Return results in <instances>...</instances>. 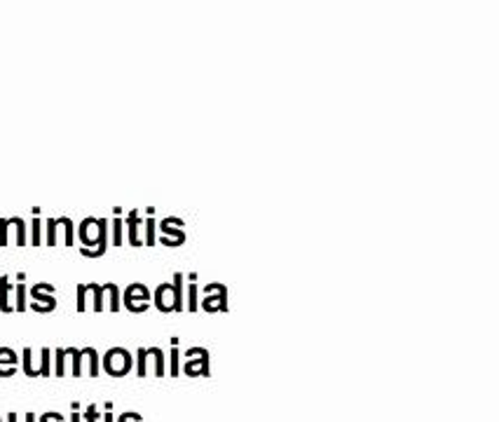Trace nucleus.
Segmentation results:
<instances>
[{"instance_id":"obj_12","label":"nucleus","mask_w":499,"mask_h":422,"mask_svg":"<svg viewBox=\"0 0 499 422\" xmlns=\"http://www.w3.org/2000/svg\"><path fill=\"white\" fill-rule=\"evenodd\" d=\"M190 287H188V296H190V303H188V307H190V312H195L197 310V284H195V274H190Z\"/></svg>"},{"instance_id":"obj_13","label":"nucleus","mask_w":499,"mask_h":422,"mask_svg":"<svg viewBox=\"0 0 499 422\" xmlns=\"http://www.w3.org/2000/svg\"><path fill=\"white\" fill-rule=\"evenodd\" d=\"M87 294H90V289H87V284H78V312H85L87 310Z\"/></svg>"},{"instance_id":"obj_19","label":"nucleus","mask_w":499,"mask_h":422,"mask_svg":"<svg viewBox=\"0 0 499 422\" xmlns=\"http://www.w3.org/2000/svg\"><path fill=\"white\" fill-rule=\"evenodd\" d=\"M23 296H26V289H23V284H19L17 287V312H21L23 307H26L23 305Z\"/></svg>"},{"instance_id":"obj_2","label":"nucleus","mask_w":499,"mask_h":422,"mask_svg":"<svg viewBox=\"0 0 499 422\" xmlns=\"http://www.w3.org/2000/svg\"><path fill=\"white\" fill-rule=\"evenodd\" d=\"M155 305L162 312H174L183 307V274L176 272L172 284H159L155 291Z\"/></svg>"},{"instance_id":"obj_20","label":"nucleus","mask_w":499,"mask_h":422,"mask_svg":"<svg viewBox=\"0 0 499 422\" xmlns=\"http://www.w3.org/2000/svg\"><path fill=\"white\" fill-rule=\"evenodd\" d=\"M7 245V218H0V247Z\"/></svg>"},{"instance_id":"obj_3","label":"nucleus","mask_w":499,"mask_h":422,"mask_svg":"<svg viewBox=\"0 0 499 422\" xmlns=\"http://www.w3.org/2000/svg\"><path fill=\"white\" fill-rule=\"evenodd\" d=\"M103 369H106V373H110V376H125V373H130L132 369V354L122 350V347H115V350L106 352V356H103Z\"/></svg>"},{"instance_id":"obj_5","label":"nucleus","mask_w":499,"mask_h":422,"mask_svg":"<svg viewBox=\"0 0 499 422\" xmlns=\"http://www.w3.org/2000/svg\"><path fill=\"white\" fill-rule=\"evenodd\" d=\"M139 223H141L139 211H132V214L125 218V225L130 228V245L132 247H141L143 245V240L139 237Z\"/></svg>"},{"instance_id":"obj_18","label":"nucleus","mask_w":499,"mask_h":422,"mask_svg":"<svg viewBox=\"0 0 499 422\" xmlns=\"http://www.w3.org/2000/svg\"><path fill=\"white\" fill-rule=\"evenodd\" d=\"M174 221H176V218H167V221H164L162 225H164V228H169V225H174ZM179 223H181V221H176V225H179ZM164 235H176V240H181V242L185 240V235H183V232H172V230H164Z\"/></svg>"},{"instance_id":"obj_24","label":"nucleus","mask_w":499,"mask_h":422,"mask_svg":"<svg viewBox=\"0 0 499 422\" xmlns=\"http://www.w3.org/2000/svg\"><path fill=\"white\" fill-rule=\"evenodd\" d=\"M87 422H96V408H94V406H90V411H87Z\"/></svg>"},{"instance_id":"obj_22","label":"nucleus","mask_w":499,"mask_h":422,"mask_svg":"<svg viewBox=\"0 0 499 422\" xmlns=\"http://www.w3.org/2000/svg\"><path fill=\"white\" fill-rule=\"evenodd\" d=\"M63 350H56V376H63Z\"/></svg>"},{"instance_id":"obj_23","label":"nucleus","mask_w":499,"mask_h":422,"mask_svg":"<svg viewBox=\"0 0 499 422\" xmlns=\"http://www.w3.org/2000/svg\"><path fill=\"white\" fill-rule=\"evenodd\" d=\"M172 373L174 376H179V350H174V354H172Z\"/></svg>"},{"instance_id":"obj_4","label":"nucleus","mask_w":499,"mask_h":422,"mask_svg":"<svg viewBox=\"0 0 499 422\" xmlns=\"http://www.w3.org/2000/svg\"><path fill=\"white\" fill-rule=\"evenodd\" d=\"M150 294L143 284H130L125 291V305L130 307L132 312H143L148 307Z\"/></svg>"},{"instance_id":"obj_7","label":"nucleus","mask_w":499,"mask_h":422,"mask_svg":"<svg viewBox=\"0 0 499 422\" xmlns=\"http://www.w3.org/2000/svg\"><path fill=\"white\" fill-rule=\"evenodd\" d=\"M103 287V296H108V307L110 312H117L120 310V291L115 284H101Z\"/></svg>"},{"instance_id":"obj_8","label":"nucleus","mask_w":499,"mask_h":422,"mask_svg":"<svg viewBox=\"0 0 499 422\" xmlns=\"http://www.w3.org/2000/svg\"><path fill=\"white\" fill-rule=\"evenodd\" d=\"M7 294H10V279L0 277V310H3V312H12V307L7 305Z\"/></svg>"},{"instance_id":"obj_16","label":"nucleus","mask_w":499,"mask_h":422,"mask_svg":"<svg viewBox=\"0 0 499 422\" xmlns=\"http://www.w3.org/2000/svg\"><path fill=\"white\" fill-rule=\"evenodd\" d=\"M31 356H33V352L23 350V371H26L28 376H38V371L33 369V364H31Z\"/></svg>"},{"instance_id":"obj_17","label":"nucleus","mask_w":499,"mask_h":422,"mask_svg":"<svg viewBox=\"0 0 499 422\" xmlns=\"http://www.w3.org/2000/svg\"><path fill=\"white\" fill-rule=\"evenodd\" d=\"M38 373L40 376H50V350H43V369Z\"/></svg>"},{"instance_id":"obj_1","label":"nucleus","mask_w":499,"mask_h":422,"mask_svg":"<svg viewBox=\"0 0 499 422\" xmlns=\"http://www.w3.org/2000/svg\"><path fill=\"white\" fill-rule=\"evenodd\" d=\"M80 242H83V256L99 258L108 247V221L106 218H85L80 223Z\"/></svg>"},{"instance_id":"obj_11","label":"nucleus","mask_w":499,"mask_h":422,"mask_svg":"<svg viewBox=\"0 0 499 422\" xmlns=\"http://www.w3.org/2000/svg\"><path fill=\"white\" fill-rule=\"evenodd\" d=\"M122 225H125L122 218H115V221H112V245L115 247H122Z\"/></svg>"},{"instance_id":"obj_14","label":"nucleus","mask_w":499,"mask_h":422,"mask_svg":"<svg viewBox=\"0 0 499 422\" xmlns=\"http://www.w3.org/2000/svg\"><path fill=\"white\" fill-rule=\"evenodd\" d=\"M47 245H56V218H47Z\"/></svg>"},{"instance_id":"obj_9","label":"nucleus","mask_w":499,"mask_h":422,"mask_svg":"<svg viewBox=\"0 0 499 422\" xmlns=\"http://www.w3.org/2000/svg\"><path fill=\"white\" fill-rule=\"evenodd\" d=\"M87 289L94 294V312L103 310V287L101 284H87Z\"/></svg>"},{"instance_id":"obj_6","label":"nucleus","mask_w":499,"mask_h":422,"mask_svg":"<svg viewBox=\"0 0 499 422\" xmlns=\"http://www.w3.org/2000/svg\"><path fill=\"white\" fill-rule=\"evenodd\" d=\"M14 371H17V356L12 350L3 347L0 350V376H12Z\"/></svg>"},{"instance_id":"obj_15","label":"nucleus","mask_w":499,"mask_h":422,"mask_svg":"<svg viewBox=\"0 0 499 422\" xmlns=\"http://www.w3.org/2000/svg\"><path fill=\"white\" fill-rule=\"evenodd\" d=\"M146 245H155V218H146Z\"/></svg>"},{"instance_id":"obj_10","label":"nucleus","mask_w":499,"mask_h":422,"mask_svg":"<svg viewBox=\"0 0 499 422\" xmlns=\"http://www.w3.org/2000/svg\"><path fill=\"white\" fill-rule=\"evenodd\" d=\"M10 223L14 225V228H17V245L23 247V245H26V225H23V221H21V218H17V216L10 218Z\"/></svg>"},{"instance_id":"obj_25","label":"nucleus","mask_w":499,"mask_h":422,"mask_svg":"<svg viewBox=\"0 0 499 422\" xmlns=\"http://www.w3.org/2000/svg\"><path fill=\"white\" fill-rule=\"evenodd\" d=\"M73 422H80V418H78V416H73Z\"/></svg>"},{"instance_id":"obj_21","label":"nucleus","mask_w":499,"mask_h":422,"mask_svg":"<svg viewBox=\"0 0 499 422\" xmlns=\"http://www.w3.org/2000/svg\"><path fill=\"white\" fill-rule=\"evenodd\" d=\"M40 218H33V237H31V245H40Z\"/></svg>"}]
</instances>
